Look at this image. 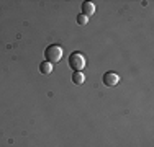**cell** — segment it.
I'll return each mask as SVG.
<instances>
[{"instance_id": "obj_6", "label": "cell", "mask_w": 154, "mask_h": 147, "mask_svg": "<svg viewBox=\"0 0 154 147\" xmlns=\"http://www.w3.org/2000/svg\"><path fill=\"white\" fill-rule=\"evenodd\" d=\"M39 72L45 74V75L51 74L53 72V64H49V62H41V64H39Z\"/></svg>"}, {"instance_id": "obj_1", "label": "cell", "mask_w": 154, "mask_h": 147, "mask_svg": "<svg viewBox=\"0 0 154 147\" xmlns=\"http://www.w3.org/2000/svg\"><path fill=\"white\" fill-rule=\"evenodd\" d=\"M45 57H46V62H49V64H56V62H59L62 59L61 46H57V44H51V46H48L46 51H45Z\"/></svg>"}, {"instance_id": "obj_7", "label": "cell", "mask_w": 154, "mask_h": 147, "mask_svg": "<svg viewBox=\"0 0 154 147\" xmlns=\"http://www.w3.org/2000/svg\"><path fill=\"white\" fill-rule=\"evenodd\" d=\"M87 21H89V16H85L84 13L77 16V23H79V25H87Z\"/></svg>"}, {"instance_id": "obj_3", "label": "cell", "mask_w": 154, "mask_h": 147, "mask_svg": "<svg viewBox=\"0 0 154 147\" xmlns=\"http://www.w3.org/2000/svg\"><path fill=\"white\" fill-rule=\"evenodd\" d=\"M118 82H120V75L115 72H107L103 75V83L107 87H115V85H118Z\"/></svg>"}, {"instance_id": "obj_2", "label": "cell", "mask_w": 154, "mask_h": 147, "mask_svg": "<svg viewBox=\"0 0 154 147\" xmlns=\"http://www.w3.org/2000/svg\"><path fill=\"white\" fill-rule=\"evenodd\" d=\"M69 65L71 69H74V72H82V69L85 67V57L80 52H72L69 56Z\"/></svg>"}, {"instance_id": "obj_5", "label": "cell", "mask_w": 154, "mask_h": 147, "mask_svg": "<svg viewBox=\"0 0 154 147\" xmlns=\"http://www.w3.org/2000/svg\"><path fill=\"white\" fill-rule=\"evenodd\" d=\"M72 82H74L75 85H82V83L85 82V75H84L82 72H74V75H72Z\"/></svg>"}, {"instance_id": "obj_4", "label": "cell", "mask_w": 154, "mask_h": 147, "mask_svg": "<svg viewBox=\"0 0 154 147\" xmlns=\"http://www.w3.org/2000/svg\"><path fill=\"white\" fill-rule=\"evenodd\" d=\"M82 12L85 16H92V15L95 13V5L92 2H84L82 3Z\"/></svg>"}]
</instances>
